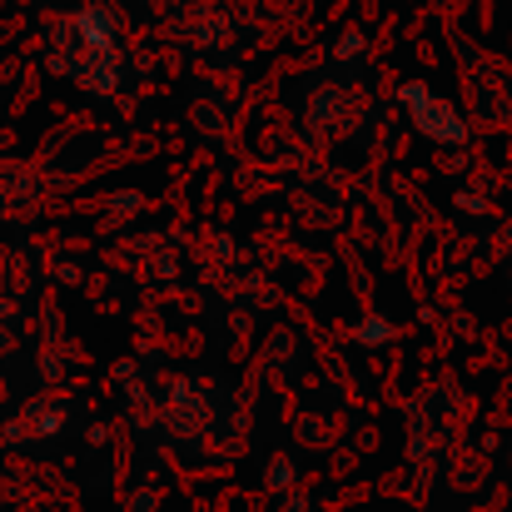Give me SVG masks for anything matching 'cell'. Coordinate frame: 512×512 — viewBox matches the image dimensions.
I'll use <instances>...</instances> for the list:
<instances>
[{"label":"cell","mask_w":512,"mask_h":512,"mask_svg":"<svg viewBox=\"0 0 512 512\" xmlns=\"http://www.w3.org/2000/svg\"><path fill=\"white\" fill-rule=\"evenodd\" d=\"M403 100L413 105V120H418V130L423 135H433V140H448V145H458L463 140V125H458V115L448 110V105H438L423 85H403Z\"/></svg>","instance_id":"6da1fadb"},{"label":"cell","mask_w":512,"mask_h":512,"mask_svg":"<svg viewBox=\"0 0 512 512\" xmlns=\"http://www.w3.org/2000/svg\"><path fill=\"white\" fill-rule=\"evenodd\" d=\"M388 334H393V329H388L383 319H368V324L358 329V339H363V343H373V339H388Z\"/></svg>","instance_id":"7a4b0ae2"},{"label":"cell","mask_w":512,"mask_h":512,"mask_svg":"<svg viewBox=\"0 0 512 512\" xmlns=\"http://www.w3.org/2000/svg\"><path fill=\"white\" fill-rule=\"evenodd\" d=\"M358 50H363V40H358V35H343L339 45H334V55H358Z\"/></svg>","instance_id":"3957f363"}]
</instances>
